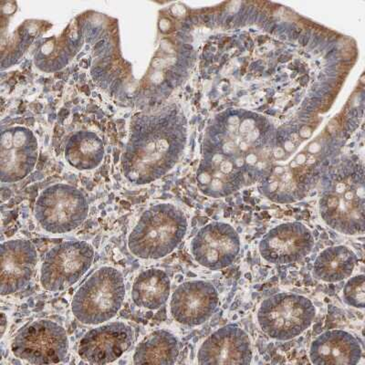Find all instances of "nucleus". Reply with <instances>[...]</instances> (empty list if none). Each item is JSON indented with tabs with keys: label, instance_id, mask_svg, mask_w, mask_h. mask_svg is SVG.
I'll return each mask as SVG.
<instances>
[{
	"label": "nucleus",
	"instance_id": "f257e3e1",
	"mask_svg": "<svg viewBox=\"0 0 365 365\" xmlns=\"http://www.w3.org/2000/svg\"><path fill=\"white\" fill-rule=\"evenodd\" d=\"M326 226L345 236L364 235V169L349 165L328 178L319 202Z\"/></svg>",
	"mask_w": 365,
	"mask_h": 365
},
{
	"label": "nucleus",
	"instance_id": "f03ea898",
	"mask_svg": "<svg viewBox=\"0 0 365 365\" xmlns=\"http://www.w3.org/2000/svg\"><path fill=\"white\" fill-rule=\"evenodd\" d=\"M188 221L171 204L152 205L143 212L128 236L130 252L140 259L158 260L170 255L187 236Z\"/></svg>",
	"mask_w": 365,
	"mask_h": 365
},
{
	"label": "nucleus",
	"instance_id": "7ed1b4c3",
	"mask_svg": "<svg viewBox=\"0 0 365 365\" xmlns=\"http://www.w3.org/2000/svg\"><path fill=\"white\" fill-rule=\"evenodd\" d=\"M125 295L123 274L114 267L103 266L91 274L74 293L71 312L81 324H106L119 314Z\"/></svg>",
	"mask_w": 365,
	"mask_h": 365
},
{
	"label": "nucleus",
	"instance_id": "20e7f679",
	"mask_svg": "<svg viewBox=\"0 0 365 365\" xmlns=\"http://www.w3.org/2000/svg\"><path fill=\"white\" fill-rule=\"evenodd\" d=\"M317 309L308 297L279 292L268 297L257 311V325L272 340L288 341L301 336L314 324Z\"/></svg>",
	"mask_w": 365,
	"mask_h": 365
},
{
	"label": "nucleus",
	"instance_id": "39448f33",
	"mask_svg": "<svg viewBox=\"0 0 365 365\" xmlns=\"http://www.w3.org/2000/svg\"><path fill=\"white\" fill-rule=\"evenodd\" d=\"M89 203L80 190L58 184L46 188L36 202L34 216L38 226L48 234L73 232L86 220Z\"/></svg>",
	"mask_w": 365,
	"mask_h": 365
},
{
	"label": "nucleus",
	"instance_id": "423d86ee",
	"mask_svg": "<svg viewBox=\"0 0 365 365\" xmlns=\"http://www.w3.org/2000/svg\"><path fill=\"white\" fill-rule=\"evenodd\" d=\"M96 250L83 240H67L51 247L42 260L40 282L45 291L61 292L76 284L93 266Z\"/></svg>",
	"mask_w": 365,
	"mask_h": 365
},
{
	"label": "nucleus",
	"instance_id": "0eeeda50",
	"mask_svg": "<svg viewBox=\"0 0 365 365\" xmlns=\"http://www.w3.org/2000/svg\"><path fill=\"white\" fill-rule=\"evenodd\" d=\"M11 349L15 357L29 364H61L66 360L70 341L63 326L41 319L22 327L12 339Z\"/></svg>",
	"mask_w": 365,
	"mask_h": 365
},
{
	"label": "nucleus",
	"instance_id": "6e6552de",
	"mask_svg": "<svg viewBox=\"0 0 365 365\" xmlns=\"http://www.w3.org/2000/svg\"><path fill=\"white\" fill-rule=\"evenodd\" d=\"M189 249L198 265L218 272L236 262L241 250V239L236 228L230 224L214 221L197 231Z\"/></svg>",
	"mask_w": 365,
	"mask_h": 365
},
{
	"label": "nucleus",
	"instance_id": "1a4fd4ad",
	"mask_svg": "<svg viewBox=\"0 0 365 365\" xmlns=\"http://www.w3.org/2000/svg\"><path fill=\"white\" fill-rule=\"evenodd\" d=\"M312 230L298 221L278 225L264 235L259 252L264 262L272 265H289L301 262L314 250Z\"/></svg>",
	"mask_w": 365,
	"mask_h": 365
},
{
	"label": "nucleus",
	"instance_id": "9d476101",
	"mask_svg": "<svg viewBox=\"0 0 365 365\" xmlns=\"http://www.w3.org/2000/svg\"><path fill=\"white\" fill-rule=\"evenodd\" d=\"M220 293L216 287L205 280L182 282L172 293L169 311L173 319L187 327L205 324L217 312Z\"/></svg>",
	"mask_w": 365,
	"mask_h": 365
},
{
	"label": "nucleus",
	"instance_id": "9b49d317",
	"mask_svg": "<svg viewBox=\"0 0 365 365\" xmlns=\"http://www.w3.org/2000/svg\"><path fill=\"white\" fill-rule=\"evenodd\" d=\"M135 336V330L125 322H106L81 338L78 355L88 364H112L131 348Z\"/></svg>",
	"mask_w": 365,
	"mask_h": 365
},
{
	"label": "nucleus",
	"instance_id": "f8f14e48",
	"mask_svg": "<svg viewBox=\"0 0 365 365\" xmlns=\"http://www.w3.org/2000/svg\"><path fill=\"white\" fill-rule=\"evenodd\" d=\"M253 346L250 334L240 325L230 324L215 331L198 348V364H250Z\"/></svg>",
	"mask_w": 365,
	"mask_h": 365
},
{
	"label": "nucleus",
	"instance_id": "ddd939ff",
	"mask_svg": "<svg viewBox=\"0 0 365 365\" xmlns=\"http://www.w3.org/2000/svg\"><path fill=\"white\" fill-rule=\"evenodd\" d=\"M38 262L34 244L27 240H6L1 244L2 296L15 294L27 288Z\"/></svg>",
	"mask_w": 365,
	"mask_h": 365
},
{
	"label": "nucleus",
	"instance_id": "4468645a",
	"mask_svg": "<svg viewBox=\"0 0 365 365\" xmlns=\"http://www.w3.org/2000/svg\"><path fill=\"white\" fill-rule=\"evenodd\" d=\"M363 358L359 340L344 330H329L311 342L309 359L315 365H355Z\"/></svg>",
	"mask_w": 365,
	"mask_h": 365
},
{
	"label": "nucleus",
	"instance_id": "2eb2a0df",
	"mask_svg": "<svg viewBox=\"0 0 365 365\" xmlns=\"http://www.w3.org/2000/svg\"><path fill=\"white\" fill-rule=\"evenodd\" d=\"M131 295L136 307L156 311L170 299V277L161 269L143 270L133 282Z\"/></svg>",
	"mask_w": 365,
	"mask_h": 365
},
{
	"label": "nucleus",
	"instance_id": "dca6fc26",
	"mask_svg": "<svg viewBox=\"0 0 365 365\" xmlns=\"http://www.w3.org/2000/svg\"><path fill=\"white\" fill-rule=\"evenodd\" d=\"M358 257L351 247H329L318 254L312 266V275L319 282L339 283L353 276Z\"/></svg>",
	"mask_w": 365,
	"mask_h": 365
},
{
	"label": "nucleus",
	"instance_id": "f3484780",
	"mask_svg": "<svg viewBox=\"0 0 365 365\" xmlns=\"http://www.w3.org/2000/svg\"><path fill=\"white\" fill-rule=\"evenodd\" d=\"M179 356V341L168 330H155L137 344L133 353L135 364H175Z\"/></svg>",
	"mask_w": 365,
	"mask_h": 365
},
{
	"label": "nucleus",
	"instance_id": "a211bd4d",
	"mask_svg": "<svg viewBox=\"0 0 365 365\" xmlns=\"http://www.w3.org/2000/svg\"><path fill=\"white\" fill-rule=\"evenodd\" d=\"M342 301L349 307L364 309L365 307V277L364 274L351 276L342 289Z\"/></svg>",
	"mask_w": 365,
	"mask_h": 365
},
{
	"label": "nucleus",
	"instance_id": "6ab92c4d",
	"mask_svg": "<svg viewBox=\"0 0 365 365\" xmlns=\"http://www.w3.org/2000/svg\"><path fill=\"white\" fill-rule=\"evenodd\" d=\"M8 328V317L6 314L2 312L1 314V337L4 336L6 329Z\"/></svg>",
	"mask_w": 365,
	"mask_h": 365
},
{
	"label": "nucleus",
	"instance_id": "aec40b11",
	"mask_svg": "<svg viewBox=\"0 0 365 365\" xmlns=\"http://www.w3.org/2000/svg\"><path fill=\"white\" fill-rule=\"evenodd\" d=\"M299 43H301L303 46L307 45L309 41V36H308V35L302 36V37L299 38Z\"/></svg>",
	"mask_w": 365,
	"mask_h": 365
},
{
	"label": "nucleus",
	"instance_id": "412c9836",
	"mask_svg": "<svg viewBox=\"0 0 365 365\" xmlns=\"http://www.w3.org/2000/svg\"><path fill=\"white\" fill-rule=\"evenodd\" d=\"M234 16L232 15H228L227 16L226 19H225V23H226V25H230L231 22L233 21Z\"/></svg>",
	"mask_w": 365,
	"mask_h": 365
},
{
	"label": "nucleus",
	"instance_id": "4be33fe9",
	"mask_svg": "<svg viewBox=\"0 0 365 365\" xmlns=\"http://www.w3.org/2000/svg\"><path fill=\"white\" fill-rule=\"evenodd\" d=\"M182 48H184L185 50H187L188 51H190L192 50L191 46L187 44L182 45Z\"/></svg>",
	"mask_w": 365,
	"mask_h": 365
}]
</instances>
